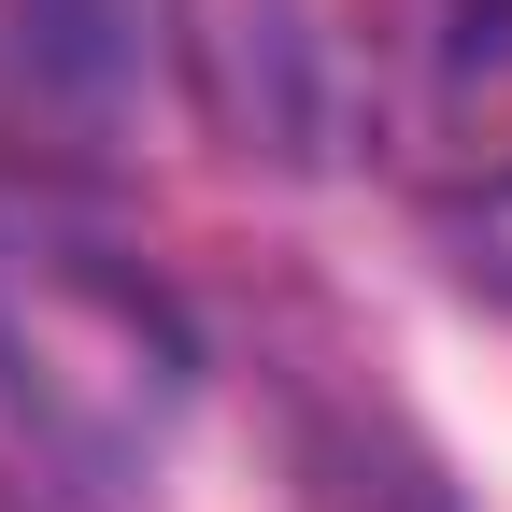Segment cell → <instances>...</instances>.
<instances>
[{"instance_id": "cell-3", "label": "cell", "mask_w": 512, "mask_h": 512, "mask_svg": "<svg viewBox=\"0 0 512 512\" xmlns=\"http://www.w3.org/2000/svg\"><path fill=\"white\" fill-rule=\"evenodd\" d=\"M128 86V0H0V100L86 114Z\"/></svg>"}, {"instance_id": "cell-2", "label": "cell", "mask_w": 512, "mask_h": 512, "mask_svg": "<svg viewBox=\"0 0 512 512\" xmlns=\"http://www.w3.org/2000/svg\"><path fill=\"white\" fill-rule=\"evenodd\" d=\"M384 143L441 200H512V0H384Z\"/></svg>"}, {"instance_id": "cell-1", "label": "cell", "mask_w": 512, "mask_h": 512, "mask_svg": "<svg viewBox=\"0 0 512 512\" xmlns=\"http://www.w3.org/2000/svg\"><path fill=\"white\" fill-rule=\"evenodd\" d=\"M0 356H15V399L86 456L157 441V413L185 399V328L157 313V285H128L86 242L0 256Z\"/></svg>"}]
</instances>
